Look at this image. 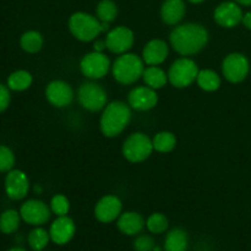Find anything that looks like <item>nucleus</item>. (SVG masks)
<instances>
[{
    "label": "nucleus",
    "instance_id": "11",
    "mask_svg": "<svg viewBox=\"0 0 251 251\" xmlns=\"http://www.w3.org/2000/svg\"><path fill=\"white\" fill-rule=\"evenodd\" d=\"M50 208L39 200H28L20 208L21 218L31 226L46 225L50 218Z\"/></svg>",
    "mask_w": 251,
    "mask_h": 251
},
{
    "label": "nucleus",
    "instance_id": "9",
    "mask_svg": "<svg viewBox=\"0 0 251 251\" xmlns=\"http://www.w3.org/2000/svg\"><path fill=\"white\" fill-rule=\"evenodd\" d=\"M110 61L107 55L100 51L86 54L80 63L81 71L90 78H102L109 70Z\"/></svg>",
    "mask_w": 251,
    "mask_h": 251
},
{
    "label": "nucleus",
    "instance_id": "17",
    "mask_svg": "<svg viewBox=\"0 0 251 251\" xmlns=\"http://www.w3.org/2000/svg\"><path fill=\"white\" fill-rule=\"evenodd\" d=\"M158 102V96L156 91L151 87H136L129 93V104L134 109L145 112L156 107Z\"/></svg>",
    "mask_w": 251,
    "mask_h": 251
},
{
    "label": "nucleus",
    "instance_id": "25",
    "mask_svg": "<svg viewBox=\"0 0 251 251\" xmlns=\"http://www.w3.org/2000/svg\"><path fill=\"white\" fill-rule=\"evenodd\" d=\"M21 221V215L15 210H6L0 215V232L12 234L17 230Z\"/></svg>",
    "mask_w": 251,
    "mask_h": 251
},
{
    "label": "nucleus",
    "instance_id": "7",
    "mask_svg": "<svg viewBox=\"0 0 251 251\" xmlns=\"http://www.w3.org/2000/svg\"><path fill=\"white\" fill-rule=\"evenodd\" d=\"M77 98L80 104L91 112L100 110L107 103L105 91L100 85L93 82L82 83L77 91Z\"/></svg>",
    "mask_w": 251,
    "mask_h": 251
},
{
    "label": "nucleus",
    "instance_id": "24",
    "mask_svg": "<svg viewBox=\"0 0 251 251\" xmlns=\"http://www.w3.org/2000/svg\"><path fill=\"white\" fill-rule=\"evenodd\" d=\"M20 46L27 53H38L43 47V37L37 31H27L20 38Z\"/></svg>",
    "mask_w": 251,
    "mask_h": 251
},
{
    "label": "nucleus",
    "instance_id": "26",
    "mask_svg": "<svg viewBox=\"0 0 251 251\" xmlns=\"http://www.w3.org/2000/svg\"><path fill=\"white\" fill-rule=\"evenodd\" d=\"M198 85L200 86L201 90L207 91V92H213V91L218 90L221 86V78L215 71L212 70H200L199 71L198 78Z\"/></svg>",
    "mask_w": 251,
    "mask_h": 251
},
{
    "label": "nucleus",
    "instance_id": "30",
    "mask_svg": "<svg viewBox=\"0 0 251 251\" xmlns=\"http://www.w3.org/2000/svg\"><path fill=\"white\" fill-rule=\"evenodd\" d=\"M147 229L153 234H162L168 229V218L162 213H153L147 218Z\"/></svg>",
    "mask_w": 251,
    "mask_h": 251
},
{
    "label": "nucleus",
    "instance_id": "40",
    "mask_svg": "<svg viewBox=\"0 0 251 251\" xmlns=\"http://www.w3.org/2000/svg\"><path fill=\"white\" fill-rule=\"evenodd\" d=\"M153 251H161V249H159V248H154Z\"/></svg>",
    "mask_w": 251,
    "mask_h": 251
},
{
    "label": "nucleus",
    "instance_id": "16",
    "mask_svg": "<svg viewBox=\"0 0 251 251\" xmlns=\"http://www.w3.org/2000/svg\"><path fill=\"white\" fill-rule=\"evenodd\" d=\"M75 230L76 227L74 221L68 216H60L51 223L49 235H50V240H53L55 244L64 245L73 239Z\"/></svg>",
    "mask_w": 251,
    "mask_h": 251
},
{
    "label": "nucleus",
    "instance_id": "33",
    "mask_svg": "<svg viewBox=\"0 0 251 251\" xmlns=\"http://www.w3.org/2000/svg\"><path fill=\"white\" fill-rule=\"evenodd\" d=\"M154 240L150 235H140L134 242V249L136 251H153Z\"/></svg>",
    "mask_w": 251,
    "mask_h": 251
},
{
    "label": "nucleus",
    "instance_id": "41",
    "mask_svg": "<svg viewBox=\"0 0 251 251\" xmlns=\"http://www.w3.org/2000/svg\"><path fill=\"white\" fill-rule=\"evenodd\" d=\"M42 251H43V250H42Z\"/></svg>",
    "mask_w": 251,
    "mask_h": 251
},
{
    "label": "nucleus",
    "instance_id": "36",
    "mask_svg": "<svg viewBox=\"0 0 251 251\" xmlns=\"http://www.w3.org/2000/svg\"><path fill=\"white\" fill-rule=\"evenodd\" d=\"M242 22L244 24V26L247 27V28L251 29V12H247L245 15H243Z\"/></svg>",
    "mask_w": 251,
    "mask_h": 251
},
{
    "label": "nucleus",
    "instance_id": "20",
    "mask_svg": "<svg viewBox=\"0 0 251 251\" xmlns=\"http://www.w3.org/2000/svg\"><path fill=\"white\" fill-rule=\"evenodd\" d=\"M118 228L122 233L126 235H136L142 230L145 221L140 213L125 212L118 218Z\"/></svg>",
    "mask_w": 251,
    "mask_h": 251
},
{
    "label": "nucleus",
    "instance_id": "22",
    "mask_svg": "<svg viewBox=\"0 0 251 251\" xmlns=\"http://www.w3.org/2000/svg\"><path fill=\"white\" fill-rule=\"evenodd\" d=\"M142 77H144L145 83L153 90L162 88L168 80V75H166V73L158 66H150V68L145 69Z\"/></svg>",
    "mask_w": 251,
    "mask_h": 251
},
{
    "label": "nucleus",
    "instance_id": "32",
    "mask_svg": "<svg viewBox=\"0 0 251 251\" xmlns=\"http://www.w3.org/2000/svg\"><path fill=\"white\" fill-rule=\"evenodd\" d=\"M50 210L54 215L58 217L60 216H68L69 210H70V202L68 198L64 195H55L50 201Z\"/></svg>",
    "mask_w": 251,
    "mask_h": 251
},
{
    "label": "nucleus",
    "instance_id": "28",
    "mask_svg": "<svg viewBox=\"0 0 251 251\" xmlns=\"http://www.w3.org/2000/svg\"><path fill=\"white\" fill-rule=\"evenodd\" d=\"M97 19L100 22H113L118 16V6L113 0H100L96 9Z\"/></svg>",
    "mask_w": 251,
    "mask_h": 251
},
{
    "label": "nucleus",
    "instance_id": "5",
    "mask_svg": "<svg viewBox=\"0 0 251 251\" xmlns=\"http://www.w3.org/2000/svg\"><path fill=\"white\" fill-rule=\"evenodd\" d=\"M152 140L142 132H135L125 140L123 145V154L127 161L139 163L151 156L153 151Z\"/></svg>",
    "mask_w": 251,
    "mask_h": 251
},
{
    "label": "nucleus",
    "instance_id": "21",
    "mask_svg": "<svg viewBox=\"0 0 251 251\" xmlns=\"http://www.w3.org/2000/svg\"><path fill=\"white\" fill-rule=\"evenodd\" d=\"M188 248V234L181 228H174L167 234L164 240L166 251H186Z\"/></svg>",
    "mask_w": 251,
    "mask_h": 251
},
{
    "label": "nucleus",
    "instance_id": "4",
    "mask_svg": "<svg viewBox=\"0 0 251 251\" xmlns=\"http://www.w3.org/2000/svg\"><path fill=\"white\" fill-rule=\"evenodd\" d=\"M69 28L74 37L82 42L93 41L98 34L102 33L100 20L86 12H75L71 15Z\"/></svg>",
    "mask_w": 251,
    "mask_h": 251
},
{
    "label": "nucleus",
    "instance_id": "3",
    "mask_svg": "<svg viewBox=\"0 0 251 251\" xmlns=\"http://www.w3.org/2000/svg\"><path fill=\"white\" fill-rule=\"evenodd\" d=\"M113 76L123 85H131L136 82L144 74V60L136 54L125 53L113 64Z\"/></svg>",
    "mask_w": 251,
    "mask_h": 251
},
{
    "label": "nucleus",
    "instance_id": "8",
    "mask_svg": "<svg viewBox=\"0 0 251 251\" xmlns=\"http://www.w3.org/2000/svg\"><path fill=\"white\" fill-rule=\"evenodd\" d=\"M222 71L229 82H242L249 74V60L243 54L232 53L223 60Z\"/></svg>",
    "mask_w": 251,
    "mask_h": 251
},
{
    "label": "nucleus",
    "instance_id": "18",
    "mask_svg": "<svg viewBox=\"0 0 251 251\" xmlns=\"http://www.w3.org/2000/svg\"><path fill=\"white\" fill-rule=\"evenodd\" d=\"M168 56V46L162 39H152L142 50V60L150 66H157Z\"/></svg>",
    "mask_w": 251,
    "mask_h": 251
},
{
    "label": "nucleus",
    "instance_id": "37",
    "mask_svg": "<svg viewBox=\"0 0 251 251\" xmlns=\"http://www.w3.org/2000/svg\"><path fill=\"white\" fill-rule=\"evenodd\" d=\"M234 1L242 5H251V0H234Z\"/></svg>",
    "mask_w": 251,
    "mask_h": 251
},
{
    "label": "nucleus",
    "instance_id": "29",
    "mask_svg": "<svg viewBox=\"0 0 251 251\" xmlns=\"http://www.w3.org/2000/svg\"><path fill=\"white\" fill-rule=\"evenodd\" d=\"M49 240H50L49 232H47L43 228H34L28 234V244L34 251L43 250L48 245Z\"/></svg>",
    "mask_w": 251,
    "mask_h": 251
},
{
    "label": "nucleus",
    "instance_id": "13",
    "mask_svg": "<svg viewBox=\"0 0 251 251\" xmlns=\"http://www.w3.org/2000/svg\"><path fill=\"white\" fill-rule=\"evenodd\" d=\"M46 97L54 107L63 108L73 102L74 91L71 86L64 81H51L46 88Z\"/></svg>",
    "mask_w": 251,
    "mask_h": 251
},
{
    "label": "nucleus",
    "instance_id": "23",
    "mask_svg": "<svg viewBox=\"0 0 251 251\" xmlns=\"http://www.w3.org/2000/svg\"><path fill=\"white\" fill-rule=\"evenodd\" d=\"M32 75L26 70H17L10 74L7 77V87L11 91L21 92V91L27 90L32 85Z\"/></svg>",
    "mask_w": 251,
    "mask_h": 251
},
{
    "label": "nucleus",
    "instance_id": "31",
    "mask_svg": "<svg viewBox=\"0 0 251 251\" xmlns=\"http://www.w3.org/2000/svg\"><path fill=\"white\" fill-rule=\"evenodd\" d=\"M15 166V154L5 145H0V172L7 173L11 171Z\"/></svg>",
    "mask_w": 251,
    "mask_h": 251
},
{
    "label": "nucleus",
    "instance_id": "19",
    "mask_svg": "<svg viewBox=\"0 0 251 251\" xmlns=\"http://www.w3.org/2000/svg\"><path fill=\"white\" fill-rule=\"evenodd\" d=\"M185 11L186 7L184 0H164L161 7L162 21L173 26L183 20Z\"/></svg>",
    "mask_w": 251,
    "mask_h": 251
},
{
    "label": "nucleus",
    "instance_id": "14",
    "mask_svg": "<svg viewBox=\"0 0 251 251\" xmlns=\"http://www.w3.org/2000/svg\"><path fill=\"white\" fill-rule=\"evenodd\" d=\"M123 203L119 198L114 195H107L100 199L95 208V216L100 222L110 223L119 218L122 213Z\"/></svg>",
    "mask_w": 251,
    "mask_h": 251
},
{
    "label": "nucleus",
    "instance_id": "2",
    "mask_svg": "<svg viewBox=\"0 0 251 251\" xmlns=\"http://www.w3.org/2000/svg\"><path fill=\"white\" fill-rule=\"evenodd\" d=\"M131 119L130 107L124 102H112L105 107L100 118V130L107 137L122 134Z\"/></svg>",
    "mask_w": 251,
    "mask_h": 251
},
{
    "label": "nucleus",
    "instance_id": "27",
    "mask_svg": "<svg viewBox=\"0 0 251 251\" xmlns=\"http://www.w3.org/2000/svg\"><path fill=\"white\" fill-rule=\"evenodd\" d=\"M152 144H153V149L156 151L162 152V153H168L176 145V135L169 131L158 132L152 140Z\"/></svg>",
    "mask_w": 251,
    "mask_h": 251
},
{
    "label": "nucleus",
    "instance_id": "12",
    "mask_svg": "<svg viewBox=\"0 0 251 251\" xmlns=\"http://www.w3.org/2000/svg\"><path fill=\"white\" fill-rule=\"evenodd\" d=\"M107 48L114 54H124L134 44V33L125 26L115 27L108 32L105 37Z\"/></svg>",
    "mask_w": 251,
    "mask_h": 251
},
{
    "label": "nucleus",
    "instance_id": "15",
    "mask_svg": "<svg viewBox=\"0 0 251 251\" xmlns=\"http://www.w3.org/2000/svg\"><path fill=\"white\" fill-rule=\"evenodd\" d=\"M213 19L220 26L234 27L243 20V12L238 2L235 1H225L218 5L213 14Z\"/></svg>",
    "mask_w": 251,
    "mask_h": 251
},
{
    "label": "nucleus",
    "instance_id": "38",
    "mask_svg": "<svg viewBox=\"0 0 251 251\" xmlns=\"http://www.w3.org/2000/svg\"><path fill=\"white\" fill-rule=\"evenodd\" d=\"M7 251H26V250H25L24 248H11V249Z\"/></svg>",
    "mask_w": 251,
    "mask_h": 251
},
{
    "label": "nucleus",
    "instance_id": "39",
    "mask_svg": "<svg viewBox=\"0 0 251 251\" xmlns=\"http://www.w3.org/2000/svg\"><path fill=\"white\" fill-rule=\"evenodd\" d=\"M190 2H193V4H199V2H202L203 0H189Z\"/></svg>",
    "mask_w": 251,
    "mask_h": 251
},
{
    "label": "nucleus",
    "instance_id": "10",
    "mask_svg": "<svg viewBox=\"0 0 251 251\" xmlns=\"http://www.w3.org/2000/svg\"><path fill=\"white\" fill-rule=\"evenodd\" d=\"M5 193L11 200L19 201L27 196L29 190V181L26 174L19 169H11L7 172L4 181Z\"/></svg>",
    "mask_w": 251,
    "mask_h": 251
},
{
    "label": "nucleus",
    "instance_id": "1",
    "mask_svg": "<svg viewBox=\"0 0 251 251\" xmlns=\"http://www.w3.org/2000/svg\"><path fill=\"white\" fill-rule=\"evenodd\" d=\"M171 44L180 55L188 56L199 53L208 42V32L199 24H185L172 31Z\"/></svg>",
    "mask_w": 251,
    "mask_h": 251
},
{
    "label": "nucleus",
    "instance_id": "34",
    "mask_svg": "<svg viewBox=\"0 0 251 251\" xmlns=\"http://www.w3.org/2000/svg\"><path fill=\"white\" fill-rule=\"evenodd\" d=\"M10 88L7 86L2 85L0 82V113H2L4 110H6V108L9 107L10 100H11V96H10Z\"/></svg>",
    "mask_w": 251,
    "mask_h": 251
},
{
    "label": "nucleus",
    "instance_id": "6",
    "mask_svg": "<svg viewBox=\"0 0 251 251\" xmlns=\"http://www.w3.org/2000/svg\"><path fill=\"white\" fill-rule=\"evenodd\" d=\"M199 69L194 60L180 58L172 64L168 73V78L174 87L184 88L190 86L198 78Z\"/></svg>",
    "mask_w": 251,
    "mask_h": 251
},
{
    "label": "nucleus",
    "instance_id": "35",
    "mask_svg": "<svg viewBox=\"0 0 251 251\" xmlns=\"http://www.w3.org/2000/svg\"><path fill=\"white\" fill-rule=\"evenodd\" d=\"M95 51H100V53H103L105 48H107V42L105 39H98V41L95 42Z\"/></svg>",
    "mask_w": 251,
    "mask_h": 251
}]
</instances>
